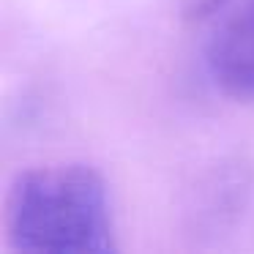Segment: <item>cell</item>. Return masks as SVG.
I'll return each mask as SVG.
<instances>
[{"mask_svg": "<svg viewBox=\"0 0 254 254\" xmlns=\"http://www.w3.org/2000/svg\"><path fill=\"white\" fill-rule=\"evenodd\" d=\"M6 238L17 252H115L104 178L85 164H47L19 172L6 197Z\"/></svg>", "mask_w": 254, "mask_h": 254, "instance_id": "cell-1", "label": "cell"}, {"mask_svg": "<svg viewBox=\"0 0 254 254\" xmlns=\"http://www.w3.org/2000/svg\"><path fill=\"white\" fill-rule=\"evenodd\" d=\"M205 66L219 90L254 99V0H241L210 36Z\"/></svg>", "mask_w": 254, "mask_h": 254, "instance_id": "cell-2", "label": "cell"}, {"mask_svg": "<svg viewBox=\"0 0 254 254\" xmlns=\"http://www.w3.org/2000/svg\"><path fill=\"white\" fill-rule=\"evenodd\" d=\"M224 3H230V0H191V14H197V17H205V14L216 11V8H221Z\"/></svg>", "mask_w": 254, "mask_h": 254, "instance_id": "cell-3", "label": "cell"}]
</instances>
